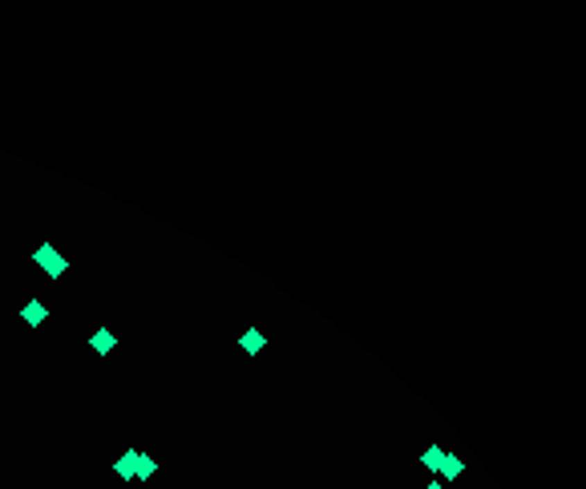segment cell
<instances>
[{"instance_id": "obj_1", "label": "cell", "mask_w": 586, "mask_h": 489, "mask_svg": "<svg viewBox=\"0 0 586 489\" xmlns=\"http://www.w3.org/2000/svg\"><path fill=\"white\" fill-rule=\"evenodd\" d=\"M33 263H37V267H41V271H45L49 280H61V275H65V271H69V259L61 255V251H57V247H53V243H41V247H37V251H33Z\"/></svg>"}, {"instance_id": "obj_2", "label": "cell", "mask_w": 586, "mask_h": 489, "mask_svg": "<svg viewBox=\"0 0 586 489\" xmlns=\"http://www.w3.org/2000/svg\"><path fill=\"white\" fill-rule=\"evenodd\" d=\"M461 473H465V457H461V453H445L441 465H437V477H441V481H457Z\"/></svg>"}, {"instance_id": "obj_3", "label": "cell", "mask_w": 586, "mask_h": 489, "mask_svg": "<svg viewBox=\"0 0 586 489\" xmlns=\"http://www.w3.org/2000/svg\"><path fill=\"white\" fill-rule=\"evenodd\" d=\"M21 320H24L28 327H41V324L49 320V307H45V300H28V303L21 307Z\"/></svg>"}, {"instance_id": "obj_4", "label": "cell", "mask_w": 586, "mask_h": 489, "mask_svg": "<svg viewBox=\"0 0 586 489\" xmlns=\"http://www.w3.org/2000/svg\"><path fill=\"white\" fill-rule=\"evenodd\" d=\"M138 453L141 449H126L121 457L114 461V473L121 477V481H134V469H138Z\"/></svg>"}, {"instance_id": "obj_5", "label": "cell", "mask_w": 586, "mask_h": 489, "mask_svg": "<svg viewBox=\"0 0 586 489\" xmlns=\"http://www.w3.org/2000/svg\"><path fill=\"white\" fill-rule=\"evenodd\" d=\"M239 348L247 352V356H259V352L267 348V336H263L259 327H247V332L239 336Z\"/></svg>"}, {"instance_id": "obj_6", "label": "cell", "mask_w": 586, "mask_h": 489, "mask_svg": "<svg viewBox=\"0 0 586 489\" xmlns=\"http://www.w3.org/2000/svg\"><path fill=\"white\" fill-rule=\"evenodd\" d=\"M89 344H94L97 356H110V352L117 348V336L110 332V327H94V336H89Z\"/></svg>"}, {"instance_id": "obj_7", "label": "cell", "mask_w": 586, "mask_h": 489, "mask_svg": "<svg viewBox=\"0 0 586 489\" xmlns=\"http://www.w3.org/2000/svg\"><path fill=\"white\" fill-rule=\"evenodd\" d=\"M158 473V461L150 457V453H138V469H134V481H150Z\"/></svg>"}, {"instance_id": "obj_8", "label": "cell", "mask_w": 586, "mask_h": 489, "mask_svg": "<svg viewBox=\"0 0 586 489\" xmlns=\"http://www.w3.org/2000/svg\"><path fill=\"white\" fill-rule=\"evenodd\" d=\"M441 457H445V449L441 445H429L421 453V469H429V473H437V465H441Z\"/></svg>"}, {"instance_id": "obj_9", "label": "cell", "mask_w": 586, "mask_h": 489, "mask_svg": "<svg viewBox=\"0 0 586 489\" xmlns=\"http://www.w3.org/2000/svg\"><path fill=\"white\" fill-rule=\"evenodd\" d=\"M424 489H445V486H441V481H429V486H424Z\"/></svg>"}]
</instances>
